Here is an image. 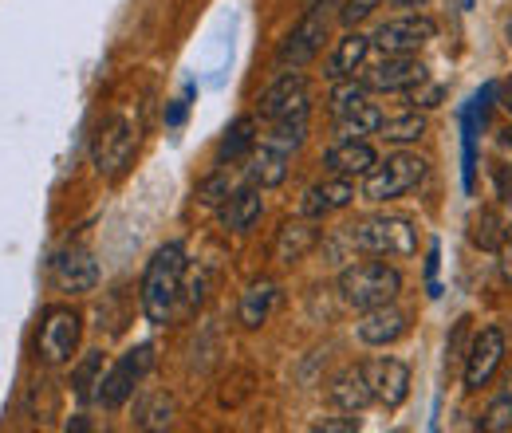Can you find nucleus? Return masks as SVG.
<instances>
[{
    "mask_svg": "<svg viewBox=\"0 0 512 433\" xmlns=\"http://www.w3.org/2000/svg\"><path fill=\"white\" fill-rule=\"evenodd\" d=\"M186 245L182 241H166L154 248V256L146 260L142 284H138V304L146 311V319L154 327H166L174 319V304L182 296L186 284Z\"/></svg>",
    "mask_w": 512,
    "mask_h": 433,
    "instance_id": "obj_1",
    "label": "nucleus"
},
{
    "mask_svg": "<svg viewBox=\"0 0 512 433\" xmlns=\"http://www.w3.org/2000/svg\"><path fill=\"white\" fill-rule=\"evenodd\" d=\"M339 288V300L347 308L367 311V308H383V304H394L398 292H402V272L386 260H359L351 268L339 272L335 280Z\"/></svg>",
    "mask_w": 512,
    "mask_h": 433,
    "instance_id": "obj_2",
    "label": "nucleus"
},
{
    "mask_svg": "<svg viewBox=\"0 0 512 433\" xmlns=\"http://www.w3.org/2000/svg\"><path fill=\"white\" fill-rule=\"evenodd\" d=\"M347 241L371 256H414L418 252V225L402 213H375L359 225H347Z\"/></svg>",
    "mask_w": 512,
    "mask_h": 433,
    "instance_id": "obj_3",
    "label": "nucleus"
},
{
    "mask_svg": "<svg viewBox=\"0 0 512 433\" xmlns=\"http://www.w3.org/2000/svg\"><path fill=\"white\" fill-rule=\"evenodd\" d=\"M83 339V315L71 304H52L40 315V331H36V359L48 367H64L71 355L79 351Z\"/></svg>",
    "mask_w": 512,
    "mask_h": 433,
    "instance_id": "obj_4",
    "label": "nucleus"
},
{
    "mask_svg": "<svg viewBox=\"0 0 512 433\" xmlns=\"http://www.w3.org/2000/svg\"><path fill=\"white\" fill-rule=\"evenodd\" d=\"M426 170H430L426 158H418V154H410V150H394V154H386V162H379V166L367 174L363 197L375 201V205L398 201V197H406L410 189L422 186Z\"/></svg>",
    "mask_w": 512,
    "mask_h": 433,
    "instance_id": "obj_5",
    "label": "nucleus"
},
{
    "mask_svg": "<svg viewBox=\"0 0 512 433\" xmlns=\"http://www.w3.org/2000/svg\"><path fill=\"white\" fill-rule=\"evenodd\" d=\"M150 367H154V343H138V347H130L127 355H119V363L103 374L95 402L107 406V410H123L130 398H134L138 382L150 374Z\"/></svg>",
    "mask_w": 512,
    "mask_h": 433,
    "instance_id": "obj_6",
    "label": "nucleus"
},
{
    "mask_svg": "<svg viewBox=\"0 0 512 433\" xmlns=\"http://www.w3.org/2000/svg\"><path fill=\"white\" fill-rule=\"evenodd\" d=\"M134 146H138V126L130 123L127 115H111L95 134L91 162H95V170L103 178H119L127 170V162L134 158Z\"/></svg>",
    "mask_w": 512,
    "mask_h": 433,
    "instance_id": "obj_7",
    "label": "nucleus"
},
{
    "mask_svg": "<svg viewBox=\"0 0 512 433\" xmlns=\"http://www.w3.org/2000/svg\"><path fill=\"white\" fill-rule=\"evenodd\" d=\"M312 111V83L304 71H284L264 95H260V115L268 123H292V119H308Z\"/></svg>",
    "mask_w": 512,
    "mask_h": 433,
    "instance_id": "obj_8",
    "label": "nucleus"
},
{
    "mask_svg": "<svg viewBox=\"0 0 512 433\" xmlns=\"http://www.w3.org/2000/svg\"><path fill=\"white\" fill-rule=\"evenodd\" d=\"M323 40H327V12H323V4H312L300 16V24L284 36V44L276 48V63L300 71V67H308L323 52Z\"/></svg>",
    "mask_w": 512,
    "mask_h": 433,
    "instance_id": "obj_9",
    "label": "nucleus"
},
{
    "mask_svg": "<svg viewBox=\"0 0 512 433\" xmlns=\"http://www.w3.org/2000/svg\"><path fill=\"white\" fill-rule=\"evenodd\" d=\"M48 276H52L56 292H67V296H87L99 288V264H95L91 248L83 245L60 248L48 264Z\"/></svg>",
    "mask_w": 512,
    "mask_h": 433,
    "instance_id": "obj_10",
    "label": "nucleus"
},
{
    "mask_svg": "<svg viewBox=\"0 0 512 433\" xmlns=\"http://www.w3.org/2000/svg\"><path fill=\"white\" fill-rule=\"evenodd\" d=\"M501 363H505V331H501V327L477 331L473 343H469V351H465V367H461L465 390L489 386V378L501 371Z\"/></svg>",
    "mask_w": 512,
    "mask_h": 433,
    "instance_id": "obj_11",
    "label": "nucleus"
},
{
    "mask_svg": "<svg viewBox=\"0 0 512 433\" xmlns=\"http://www.w3.org/2000/svg\"><path fill=\"white\" fill-rule=\"evenodd\" d=\"M422 79H430V75H426V63L418 60L414 52H386L379 63L363 67L367 91H410Z\"/></svg>",
    "mask_w": 512,
    "mask_h": 433,
    "instance_id": "obj_12",
    "label": "nucleus"
},
{
    "mask_svg": "<svg viewBox=\"0 0 512 433\" xmlns=\"http://www.w3.org/2000/svg\"><path fill=\"white\" fill-rule=\"evenodd\" d=\"M438 36V24L422 12H406V16H390L375 28L371 44H379L383 52H418Z\"/></svg>",
    "mask_w": 512,
    "mask_h": 433,
    "instance_id": "obj_13",
    "label": "nucleus"
},
{
    "mask_svg": "<svg viewBox=\"0 0 512 433\" xmlns=\"http://www.w3.org/2000/svg\"><path fill=\"white\" fill-rule=\"evenodd\" d=\"M320 237H323L320 221H312V217H292V221H284V225L276 229V237H272V260L284 264V268H292V264H300L312 248L320 245Z\"/></svg>",
    "mask_w": 512,
    "mask_h": 433,
    "instance_id": "obj_14",
    "label": "nucleus"
},
{
    "mask_svg": "<svg viewBox=\"0 0 512 433\" xmlns=\"http://www.w3.org/2000/svg\"><path fill=\"white\" fill-rule=\"evenodd\" d=\"M363 371H367L371 394H375L379 406L398 410L406 402V394H410V367L402 359H371V363H363Z\"/></svg>",
    "mask_w": 512,
    "mask_h": 433,
    "instance_id": "obj_15",
    "label": "nucleus"
},
{
    "mask_svg": "<svg viewBox=\"0 0 512 433\" xmlns=\"http://www.w3.org/2000/svg\"><path fill=\"white\" fill-rule=\"evenodd\" d=\"M355 331H359V343H367V347H390L410 331V311L398 308V304L367 308L363 319L355 323Z\"/></svg>",
    "mask_w": 512,
    "mask_h": 433,
    "instance_id": "obj_16",
    "label": "nucleus"
},
{
    "mask_svg": "<svg viewBox=\"0 0 512 433\" xmlns=\"http://www.w3.org/2000/svg\"><path fill=\"white\" fill-rule=\"evenodd\" d=\"M355 197H359V193H355V178H343V174H327L323 182H316V186L304 193V201H300V217L323 221L327 213H335V209H347Z\"/></svg>",
    "mask_w": 512,
    "mask_h": 433,
    "instance_id": "obj_17",
    "label": "nucleus"
},
{
    "mask_svg": "<svg viewBox=\"0 0 512 433\" xmlns=\"http://www.w3.org/2000/svg\"><path fill=\"white\" fill-rule=\"evenodd\" d=\"M327 174H343V178H367L379 166V154L367 138H339L327 154H323Z\"/></svg>",
    "mask_w": 512,
    "mask_h": 433,
    "instance_id": "obj_18",
    "label": "nucleus"
},
{
    "mask_svg": "<svg viewBox=\"0 0 512 433\" xmlns=\"http://www.w3.org/2000/svg\"><path fill=\"white\" fill-rule=\"evenodd\" d=\"M367 56H371V36H363V32L347 28V32L335 40V48H331V56H327L323 75H327L331 83L355 79V71H363V67H367Z\"/></svg>",
    "mask_w": 512,
    "mask_h": 433,
    "instance_id": "obj_19",
    "label": "nucleus"
},
{
    "mask_svg": "<svg viewBox=\"0 0 512 433\" xmlns=\"http://www.w3.org/2000/svg\"><path fill=\"white\" fill-rule=\"evenodd\" d=\"M327 398H331L339 410H347V414L367 410V406L375 402V394H371V382H367L363 363H351V367H343V371L335 374L331 386H327Z\"/></svg>",
    "mask_w": 512,
    "mask_h": 433,
    "instance_id": "obj_20",
    "label": "nucleus"
},
{
    "mask_svg": "<svg viewBox=\"0 0 512 433\" xmlns=\"http://www.w3.org/2000/svg\"><path fill=\"white\" fill-rule=\"evenodd\" d=\"M276 300H280V284L276 280H268V276H260L253 280L245 292H241V304H237V319H241V327H264L268 323V315L276 308Z\"/></svg>",
    "mask_w": 512,
    "mask_h": 433,
    "instance_id": "obj_21",
    "label": "nucleus"
},
{
    "mask_svg": "<svg viewBox=\"0 0 512 433\" xmlns=\"http://www.w3.org/2000/svg\"><path fill=\"white\" fill-rule=\"evenodd\" d=\"M260 213H264V201H260V186H241L233 189L229 197H225V205H221V225L229 229V233H249L256 221H260Z\"/></svg>",
    "mask_w": 512,
    "mask_h": 433,
    "instance_id": "obj_22",
    "label": "nucleus"
},
{
    "mask_svg": "<svg viewBox=\"0 0 512 433\" xmlns=\"http://www.w3.org/2000/svg\"><path fill=\"white\" fill-rule=\"evenodd\" d=\"M288 178V150L272 146V142H260L249 154V182L260 189H276L284 186Z\"/></svg>",
    "mask_w": 512,
    "mask_h": 433,
    "instance_id": "obj_23",
    "label": "nucleus"
},
{
    "mask_svg": "<svg viewBox=\"0 0 512 433\" xmlns=\"http://www.w3.org/2000/svg\"><path fill=\"white\" fill-rule=\"evenodd\" d=\"M253 146H256V119L253 115H241L237 123L221 134V142H217V166H229V162L249 158Z\"/></svg>",
    "mask_w": 512,
    "mask_h": 433,
    "instance_id": "obj_24",
    "label": "nucleus"
},
{
    "mask_svg": "<svg viewBox=\"0 0 512 433\" xmlns=\"http://www.w3.org/2000/svg\"><path fill=\"white\" fill-rule=\"evenodd\" d=\"M469 241H473V248H481V252H497L501 248V241H505V221H501V213L493 205L473 209V217H469Z\"/></svg>",
    "mask_w": 512,
    "mask_h": 433,
    "instance_id": "obj_25",
    "label": "nucleus"
},
{
    "mask_svg": "<svg viewBox=\"0 0 512 433\" xmlns=\"http://www.w3.org/2000/svg\"><path fill=\"white\" fill-rule=\"evenodd\" d=\"M174 422V398L166 390H154V394H142L138 406H134V426L138 430H166Z\"/></svg>",
    "mask_w": 512,
    "mask_h": 433,
    "instance_id": "obj_26",
    "label": "nucleus"
},
{
    "mask_svg": "<svg viewBox=\"0 0 512 433\" xmlns=\"http://www.w3.org/2000/svg\"><path fill=\"white\" fill-rule=\"evenodd\" d=\"M103 351H87L79 363H75V371H71V394L87 406V402H95V394H99V382H103Z\"/></svg>",
    "mask_w": 512,
    "mask_h": 433,
    "instance_id": "obj_27",
    "label": "nucleus"
},
{
    "mask_svg": "<svg viewBox=\"0 0 512 433\" xmlns=\"http://www.w3.org/2000/svg\"><path fill=\"white\" fill-rule=\"evenodd\" d=\"M371 103V91H367V83L359 79H343V83H331V99H327V107H331V119H343V115H355L359 107H367Z\"/></svg>",
    "mask_w": 512,
    "mask_h": 433,
    "instance_id": "obj_28",
    "label": "nucleus"
},
{
    "mask_svg": "<svg viewBox=\"0 0 512 433\" xmlns=\"http://www.w3.org/2000/svg\"><path fill=\"white\" fill-rule=\"evenodd\" d=\"M379 134H383L390 146H410V142H418V138L426 134V119H422V111L414 107V111H406V115H390V119H383Z\"/></svg>",
    "mask_w": 512,
    "mask_h": 433,
    "instance_id": "obj_29",
    "label": "nucleus"
},
{
    "mask_svg": "<svg viewBox=\"0 0 512 433\" xmlns=\"http://www.w3.org/2000/svg\"><path fill=\"white\" fill-rule=\"evenodd\" d=\"M383 119H386L383 111H379L375 103H367V107H359L355 115L335 119V134H339V138H367V134H379Z\"/></svg>",
    "mask_w": 512,
    "mask_h": 433,
    "instance_id": "obj_30",
    "label": "nucleus"
},
{
    "mask_svg": "<svg viewBox=\"0 0 512 433\" xmlns=\"http://www.w3.org/2000/svg\"><path fill=\"white\" fill-rule=\"evenodd\" d=\"M304 138H308V119H292V123H272V134L264 142H272V146L292 154V150L304 146Z\"/></svg>",
    "mask_w": 512,
    "mask_h": 433,
    "instance_id": "obj_31",
    "label": "nucleus"
},
{
    "mask_svg": "<svg viewBox=\"0 0 512 433\" xmlns=\"http://www.w3.org/2000/svg\"><path fill=\"white\" fill-rule=\"evenodd\" d=\"M481 430H489V433L512 430V398L509 394H501V398L489 402V410L481 414Z\"/></svg>",
    "mask_w": 512,
    "mask_h": 433,
    "instance_id": "obj_32",
    "label": "nucleus"
},
{
    "mask_svg": "<svg viewBox=\"0 0 512 433\" xmlns=\"http://www.w3.org/2000/svg\"><path fill=\"white\" fill-rule=\"evenodd\" d=\"M379 4H383V0H343V8H339L343 28H355V24H363L367 16H375Z\"/></svg>",
    "mask_w": 512,
    "mask_h": 433,
    "instance_id": "obj_33",
    "label": "nucleus"
},
{
    "mask_svg": "<svg viewBox=\"0 0 512 433\" xmlns=\"http://www.w3.org/2000/svg\"><path fill=\"white\" fill-rule=\"evenodd\" d=\"M225 197H229V178L225 174H213V178H205L197 186V201L201 205H225Z\"/></svg>",
    "mask_w": 512,
    "mask_h": 433,
    "instance_id": "obj_34",
    "label": "nucleus"
},
{
    "mask_svg": "<svg viewBox=\"0 0 512 433\" xmlns=\"http://www.w3.org/2000/svg\"><path fill=\"white\" fill-rule=\"evenodd\" d=\"M406 99H410L418 111H430V107H438V103H442V87H438V83H430V79H422L418 87H410V91H406Z\"/></svg>",
    "mask_w": 512,
    "mask_h": 433,
    "instance_id": "obj_35",
    "label": "nucleus"
},
{
    "mask_svg": "<svg viewBox=\"0 0 512 433\" xmlns=\"http://www.w3.org/2000/svg\"><path fill=\"white\" fill-rule=\"evenodd\" d=\"M316 430L320 433H355L359 430V418H323V422H316Z\"/></svg>",
    "mask_w": 512,
    "mask_h": 433,
    "instance_id": "obj_36",
    "label": "nucleus"
},
{
    "mask_svg": "<svg viewBox=\"0 0 512 433\" xmlns=\"http://www.w3.org/2000/svg\"><path fill=\"white\" fill-rule=\"evenodd\" d=\"M497 260H501V276L512 284V225H505V241L497 248Z\"/></svg>",
    "mask_w": 512,
    "mask_h": 433,
    "instance_id": "obj_37",
    "label": "nucleus"
},
{
    "mask_svg": "<svg viewBox=\"0 0 512 433\" xmlns=\"http://www.w3.org/2000/svg\"><path fill=\"white\" fill-rule=\"evenodd\" d=\"M186 111H190V91H186L182 99H174V107L166 111V126H178L182 119H186Z\"/></svg>",
    "mask_w": 512,
    "mask_h": 433,
    "instance_id": "obj_38",
    "label": "nucleus"
},
{
    "mask_svg": "<svg viewBox=\"0 0 512 433\" xmlns=\"http://www.w3.org/2000/svg\"><path fill=\"white\" fill-rule=\"evenodd\" d=\"M501 107H505V115L512 119V79L505 83V95H501Z\"/></svg>",
    "mask_w": 512,
    "mask_h": 433,
    "instance_id": "obj_39",
    "label": "nucleus"
},
{
    "mask_svg": "<svg viewBox=\"0 0 512 433\" xmlns=\"http://www.w3.org/2000/svg\"><path fill=\"white\" fill-rule=\"evenodd\" d=\"M394 8H426V0H390Z\"/></svg>",
    "mask_w": 512,
    "mask_h": 433,
    "instance_id": "obj_40",
    "label": "nucleus"
},
{
    "mask_svg": "<svg viewBox=\"0 0 512 433\" xmlns=\"http://www.w3.org/2000/svg\"><path fill=\"white\" fill-rule=\"evenodd\" d=\"M501 394H509V398H512V371L505 374V390H501Z\"/></svg>",
    "mask_w": 512,
    "mask_h": 433,
    "instance_id": "obj_41",
    "label": "nucleus"
},
{
    "mask_svg": "<svg viewBox=\"0 0 512 433\" xmlns=\"http://www.w3.org/2000/svg\"><path fill=\"white\" fill-rule=\"evenodd\" d=\"M505 36H509V44H512V20L505 24Z\"/></svg>",
    "mask_w": 512,
    "mask_h": 433,
    "instance_id": "obj_42",
    "label": "nucleus"
}]
</instances>
